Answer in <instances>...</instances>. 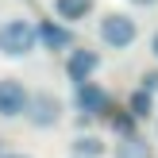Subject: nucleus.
<instances>
[{"mask_svg":"<svg viewBox=\"0 0 158 158\" xmlns=\"http://www.w3.org/2000/svg\"><path fill=\"white\" fill-rule=\"evenodd\" d=\"M39 50V27L27 15H8L0 19V58H27Z\"/></svg>","mask_w":158,"mask_h":158,"instance_id":"obj_1","label":"nucleus"},{"mask_svg":"<svg viewBox=\"0 0 158 158\" xmlns=\"http://www.w3.org/2000/svg\"><path fill=\"white\" fill-rule=\"evenodd\" d=\"M97 39L100 46H108V50H131L139 39V19L131 12H104L97 19Z\"/></svg>","mask_w":158,"mask_h":158,"instance_id":"obj_2","label":"nucleus"},{"mask_svg":"<svg viewBox=\"0 0 158 158\" xmlns=\"http://www.w3.org/2000/svg\"><path fill=\"white\" fill-rule=\"evenodd\" d=\"M23 120H27L35 131H50V127H58V123L66 120V100H62L54 89H35L31 100H27Z\"/></svg>","mask_w":158,"mask_h":158,"instance_id":"obj_3","label":"nucleus"},{"mask_svg":"<svg viewBox=\"0 0 158 158\" xmlns=\"http://www.w3.org/2000/svg\"><path fill=\"white\" fill-rule=\"evenodd\" d=\"M73 108L81 116H93V120H108L112 116V93L100 81H77L73 85Z\"/></svg>","mask_w":158,"mask_h":158,"instance_id":"obj_4","label":"nucleus"},{"mask_svg":"<svg viewBox=\"0 0 158 158\" xmlns=\"http://www.w3.org/2000/svg\"><path fill=\"white\" fill-rule=\"evenodd\" d=\"M27 100H31V89L19 77H12V73L0 77V120H19L27 112Z\"/></svg>","mask_w":158,"mask_h":158,"instance_id":"obj_5","label":"nucleus"},{"mask_svg":"<svg viewBox=\"0 0 158 158\" xmlns=\"http://www.w3.org/2000/svg\"><path fill=\"white\" fill-rule=\"evenodd\" d=\"M39 27V50H50V54H66V50H73V27L69 23H62V19H39L35 23Z\"/></svg>","mask_w":158,"mask_h":158,"instance_id":"obj_6","label":"nucleus"},{"mask_svg":"<svg viewBox=\"0 0 158 158\" xmlns=\"http://www.w3.org/2000/svg\"><path fill=\"white\" fill-rule=\"evenodd\" d=\"M100 69V50H93V46H73V50H66V77L69 81H93Z\"/></svg>","mask_w":158,"mask_h":158,"instance_id":"obj_7","label":"nucleus"},{"mask_svg":"<svg viewBox=\"0 0 158 158\" xmlns=\"http://www.w3.org/2000/svg\"><path fill=\"white\" fill-rule=\"evenodd\" d=\"M50 12H54V19L77 27V23H85L97 12V0H50Z\"/></svg>","mask_w":158,"mask_h":158,"instance_id":"obj_8","label":"nucleus"},{"mask_svg":"<svg viewBox=\"0 0 158 158\" xmlns=\"http://www.w3.org/2000/svg\"><path fill=\"white\" fill-rule=\"evenodd\" d=\"M69 154L73 158H104L108 143H104V135H97V131H81V135L69 139Z\"/></svg>","mask_w":158,"mask_h":158,"instance_id":"obj_9","label":"nucleus"},{"mask_svg":"<svg viewBox=\"0 0 158 158\" xmlns=\"http://www.w3.org/2000/svg\"><path fill=\"white\" fill-rule=\"evenodd\" d=\"M112 158H154V147L135 131V135H127V139H116Z\"/></svg>","mask_w":158,"mask_h":158,"instance_id":"obj_10","label":"nucleus"},{"mask_svg":"<svg viewBox=\"0 0 158 158\" xmlns=\"http://www.w3.org/2000/svg\"><path fill=\"white\" fill-rule=\"evenodd\" d=\"M127 112L135 116L139 123L143 120H151V116H158V108H154V93H147V89H135L127 97Z\"/></svg>","mask_w":158,"mask_h":158,"instance_id":"obj_11","label":"nucleus"},{"mask_svg":"<svg viewBox=\"0 0 158 158\" xmlns=\"http://www.w3.org/2000/svg\"><path fill=\"white\" fill-rule=\"evenodd\" d=\"M108 127L116 131V139H127V135H135V127H139V120L127 112V108H116L112 116H108Z\"/></svg>","mask_w":158,"mask_h":158,"instance_id":"obj_12","label":"nucleus"},{"mask_svg":"<svg viewBox=\"0 0 158 158\" xmlns=\"http://www.w3.org/2000/svg\"><path fill=\"white\" fill-rule=\"evenodd\" d=\"M139 89H147V93H154V97H158V66L139 73Z\"/></svg>","mask_w":158,"mask_h":158,"instance_id":"obj_13","label":"nucleus"},{"mask_svg":"<svg viewBox=\"0 0 158 158\" xmlns=\"http://www.w3.org/2000/svg\"><path fill=\"white\" fill-rule=\"evenodd\" d=\"M131 8H158V0H127Z\"/></svg>","mask_w":158,"mask_h":158,"instance_id":"obj_14","label":"nucleus"},{"mask_svg":"<svg viewBox=\"0 0 158 158\" xmlns=\"http://www.w3.org/2000/svg\"><path fill=\"white\" fill-rule=\"evenodd\" d=\"M4 154H12V147H8V139H0V158Z\"/></svg>","mask_w":158,"mask_h":158,"instance_id":"obj_15","label":"nucleus"},{"mask_svg":"<svg viewBox=\"0 0 158 158\" xmlns=\"http://www.w3.org/2000/svg\"><path fill=\"white\" fill-rule=\"evenodd\" d=\"M151 54L158 58V31H154V39H151Z\"/></svg>","mask_w":158,"mask_h":158,"instance_id":"obj_16","label":"nucleus"},{"mask_svg":"<svg viewBox=\"0 0 158 158\" xmlns=\"http://www.w3.org/2000/svg\"><path fill=\"white\" fill-rule=\"evenodd\" d=\"M4 158H31V154H19V151H12V154H4Z\"/></svg>","mask_w":158,"mask_h":158,"instance_id":"obj_17","label":"nucleus"},{"mask_svg":"<svg viewBox=\"0 0 158 158\" xmlns=\"http://www.w3.org/2000/svg\"><path fill=\"white\" fill-rule=\"evenodd\" d=\"M154 139H158V116H154Z\"/></svg>","mask_w":158,"mask_h":158,"instance_id":"obj_18","label":"nucleus"}]
</instances>
